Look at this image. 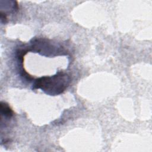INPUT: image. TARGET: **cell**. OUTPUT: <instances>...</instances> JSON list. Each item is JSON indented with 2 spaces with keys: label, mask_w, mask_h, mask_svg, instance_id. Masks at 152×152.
I'll list each match as a JSON object with an SVG mask.
<instances>
[{
  "label": "cell",
  "mask_w": 152,
  "mask_h": 152,
  "mask_svg": "<svg viewBox=\"0 0 152 152\" xmlns=\"http://www.w3.org/2000/svg\"><path fill=\"white\" fill-rule=\"evenodd\" d=\"M69 78L66 74L59 72L53 76L43 77L37 79L33 86L34 88H41L50 94H58L67 87Z\"/></svg>",
  "instance_id": "6da1fadb"
}]
</instances>
